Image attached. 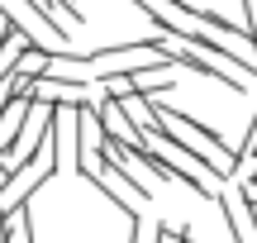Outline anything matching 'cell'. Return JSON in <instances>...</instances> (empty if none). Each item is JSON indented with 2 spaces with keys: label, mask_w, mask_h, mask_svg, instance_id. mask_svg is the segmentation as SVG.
Listing matches in <instances>:
<instances>
[{
  "label": "cell",
  "mask_w": 257,
  "mask_h": 243,
  "mask_svg": "<svg viewBox=\"0 0 257 243\" xmlns=\"http://www.w3.org/2000/svg\"><path fill=\"white\" fill-rule=\"evenodd\" d=\"M0 10H5V19L19 29V34H24L29 48H43V53H67V48H72L67 29L57 24L43 5H34V0H5Z\"/></svg>",
  "instance_id": "6da1fadb"
},
{
  "label": "cell",
  "mask_w": 257,
  "mask_h": 243,
  "mask_svg": "<svg viewBox=\"0 0 257 243\" xmlns=\"http://www.w3.org/2000/svg\"><path fill=\"white\" fill-rule=\"evenodd\" d=\"M167 57H172L176 67H186V72L205 76V81H219L229 95H243V91H248V76H238V72H229V67L210 62V57H205L200 48H191L186 38H172V43H167Z\"/></svg>",
  "instance_id": "7a4b0ae2"
},
{
  "label": "cell",
  "mask_w": 257,
  "mask_h": 243,
  "mask_svg": "<svg viewBox=\"0 0 257 243\" xmlns=\"http://www.w3.org/2000/svg\"><path fill=\"white\" fill-rule=\"evenodd\" d=\"M186 43L191 48H200L210 62H219V67H229V72H238V76H257V62H252V53L248 48H238V43H229V38H219V34H210L205 24H191V34H186Z\"/></svg>",
  "instance_id": "3957f363"
},
{
  "label": "cell",
  "mask_w": 257,
  "mask_h": 243,
  "mask_svg": "<svg viewBox=\"0 0 257 243\" xmlns=\"http://www.w3.org/2000/svg\"><path fill=\"white\" fill-rule=\"evenodd\" d=\"M95 114H100V129H105V139H110V143H124V148H138V143H143V134L128 124V114L119 110V100H114L110 91L95 95Z\"/></svg>",
  "instance_id": "277c9868"
},
{
  "label": "cell",
  "mask_w": 257,
  "mask_h": 243,
  "mask_svg": "<svg viewBox=\"0 0 257 243\" xmlns=\"http://www.w3.org/2000/svg\"><path fill=\"white\" fill-rule=\"evenodd\" d=\"M214 205H219V219H224V229L233 234V243H257L252 215H248V205H243L238 191H219V196H214Z\"/></svg>",
  "instance_id": "5b68a950"
},
{
  "label": "cell",
  "mask_w": 257,
  "mask_h": 243,
  "mask_svg": "<svg viewBox=\"0 0 257 243\" xmlns=\"http://www.w3.org/2000/svg\"><path fill=\"white\" fill-rule=\"evenodd\" d=\"M5 243H34V210L29 205L5 215Z\"/></svg>",
  "instance_id": "8992f818"
},
{
  "label": "cell",
  "mask_w": 257,
  "mask_h": 243,
  "mask_svg": "<svg viewBox=\"0 0 257 243\" xmlns=\"http://www.w3.org/2000/svg\"><path fill=\"white\" fill-rule=\"evenodd\" d=\"M24 48H29V43H24V34L10 24V29H5V38H0V81L15 72V62H19V53H24Z\"/></svg>",
  "instance_id": "52a82bcc"
},
{
  "label": "cell",
  "mask_w": 257,
  "mask_h": 243,
  "mask_svg": "<svg viewBox=\"0 0 257 243\" xmlns=\"http://www.w3.org/2000/svg\"><path fill=\"white\" fill-rule=\"evenodd\" d=\"M128 243H153V234H157V224L153 219H143V210H138V215H128Z\"/></svg>",
  "instance_id": "ba28073f"
},
{
  "label": "cell",
  "mask_w": 257,
  "mask_h": 243,
  "mask_svg": "<svg viewBox=\"0 0 257 243\" xmlns=\"http://www.w3.org/2000/svg\"><path fill=\"white\" fill-rule=\"evenodd\" d=\"M157 5H162L167 15H176V19H191V24H195V15H200V0H157Z\"/></svg>",
  "instance_id": "9c48e42d"
},
{
  "label": "cell",
  "mask_w": 257,
  "mask_h": 243,
  "mask_svg": "<svg viewBox=\"0 0 257 243\" xmlns=\"http://www.w3.org/2000/svg\"><path fill=\"white\" fill-rule=\"evenodd\" d=\"M238 162H257V110H252V119H248L243 143H238Z\"/></svg>",
  "instance_id": "30bf717a"
},
{
  "label": "cell",
  "mask_w": 257,
  "mask_h": 243,
  "mask_svg": "<svg viewBox=\"0 0 257 243\" xmlns=\"http://www.w3.org/2000/svg\"><path fill=\"white\" fill-rule=\"evenodd\" d=\"M243 15H248V38H252V48H257V0H243Z\"/></svg>",
  "instance_id": "8fae6325"
},
{
  "label": "cell",
  "mask_w": 257,
  "mask_h": 243,
  "mask_svg": "<svg viewBox=\"0 0 257 243\" xmlns=\"http://www.w3.org/2000/svg\"><path fill=\"white\" fill-rule=\"evenodd\" d=\"M5 29H10V19H5V10H0V38H5Z\"/></svg>",
  "instance_id": "7c38bea8"
},
{
  "label": "cell",
  "mask_w": 257,
  "mask_h": 243,
  "mask_svg": "<svg viewBox=\"0 0 257 243\" xmlns=\"http://www.w3.org/2000/svg\"><path fill=\"white\" fill-rule=\"evenodd\" d=\"M200 5H205V0H200Z\"/></svg>",
  "instance_id": "4fadbf2b"
}]
</instances>
